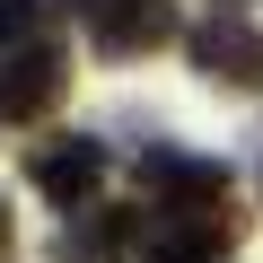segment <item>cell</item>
<instances>
[{
	"instance_id": "5b68a950",
	"label": "cell",
	"mask_w": 263,
	"mask_h": 263,
	"mask_svg": "<svg viewBox=\"0 0 263 263\" xmlns=\"http://www.w3.org/2000/svg\"><path fill=\"white\" fill-rule=\"evenodd\" d=\"M79 18L105 53H149L176 18H167V0H79Z\"/></svg>"
},
{
	"instance_id": "7a4b0ae2",
	"label": "cell",
	"mask_w": 263,
	"mask_h": 263,
	"mask_svg": "<svg viewBox=\"0 0 263 263\" xmlns=\"http://www.w3.org/2000/svg\"><path fill=\"white\" fill-rule=\"evenodd\" d=\"M62 88H70V53L62 44H9L0 53V123H35V114H53L62 105Z\"/></svg>"
},
{
	"instance_id": "ba28073f",
	"label": "cell",
	"mask_w": 263,
	"mask_h": 263,
	"mask_svg": "<svg viewBox=\"0 0 263 263\" xmlns=\"http://www.w3.org/2000/svg\"><path fill=\"white\" fill-rule=\"evenodd\" d=\"M35 9H44V0H0V53H9V44H27Z\"/></svg>"
},
{
	"instance_id": "9c48e42d",
	"label": "cell",
	"mask_w": 263,
	"mask_h": 263,
	"mask_svg": "<svg viewBox=\"0 0 263 263\" xmlns=\"http://www.w3.org/2000/svg\"><path fill=\"white\" fill-rule=\"evenodd\" d=\"M0 246H9V211H0Z\"/></svg>"
},
{
	"instance_id": "277c9868",
	"label": "cell",
	"mask_w": 263,
	"mask_h": 263,
	"mask_svg": "<svg viewBox=\"0 0 263 263\" xmlns=\"http://www.w3.org/2000/svg\"><path fill=\"white\" fill-rule=\"evenodd\" d=\"M97 176H105V149H97V141H44V149L27 158V184H35L44 202H62V211H88Z\"/></svg>"
},
{
	"instance_id": "6da1fadb",
	"label": "cell",
	"mask_w": 263,
	"mask_h": 263,
	"mask_svg": "<svg viewBox=\"0 0 263 263\" xmlns=\"http://www.w3.org/2000/svg\"><path fill=\"white\" fill-rule=\"evenodd\" d=\"M141 184L158 193L167 228H228L219 202H228V167L219 158H193V149H149L141 158Z\"/></svg>"
},
{
	"instance_id": "52a82bcc",
	"label": "cell",
	"mask_w": 263,
	"mask_h": 263,
	"mask_svg": "<svg viewBox=\"0 0 263 263\" xmlns=\"http://www.w3.org/2000/svg\"><path fill=\"white\" fill-rule=\"evenodd\" d=\"M228 237L237 228H167L158 219V237L141 246V263H228Z\"/></svg>"
},
{
	"instance_id": "8992f818",
	"label": "cell",
	"mask_w": 263,
	"mask_h": 263,
	"mask_svg": "<svg viewBox=\"0 0 263 263\" xmlns=\"http://www.w3.org/2000/svg\"><path fill=\"white\" fill-rule=\"evenodd\" d=\"M132 237H141V211H105L88 228H62V263H114Z\"/></svg>"
},
{
	"instance_id": "3957f363",
	"label": "cell",
	"mask_w": 263,
	"mask_h": 263,
	"mask_svg": "<svg viewBox=\"0 0 263 263\" xmlns=\"http://www.w3.org/2000/svg\"><path fill=\"white\" fill-rule=\"evenodd\" d=\"M193 70L219 79V88H263V27L246 9H219L193 27Z\"/></svg>"
}]
</instances>
